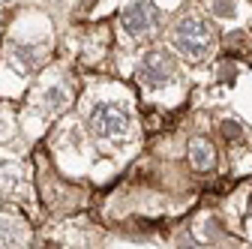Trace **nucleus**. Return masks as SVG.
Wrapping results in <instances>:
<instances>
[{
	"mask_svg": "<svg viewBox=\"0 0 252 249\" xmlns=\"http://www.w3.org/2000/svg\"><path fill=\"white\" fill-rule=\"evenodd\" d=\"M174 78V57L168 51H150L144 60H141V66H138V81L150 90L156 87H165L168 81Z\"/></svg>",
	"mask_w": 252,
	"mask_h": 249,
	"instance_id": "obj_3",
	"label": "nucleus"
},
{
	"mask_svg": "<svg viewBox=\"0 0 252 249\" xmlns=\"http://www.w3.org/2000/svg\"><path fill=\"white\" fill-rule=\"evenodd\" d=\"M249 210H252V204H249Z\"/></svg>",
	"mask_w": 252,
	"mask_h": 249,
	"instance_id": "obj_11",
	"label": "nucleus"
},
{
	"mask_svg": "<svg viewBox=\"0 0 252 249\" xmlns=\"http://www.w3.org/2000/svg\"><path fill=\"white\" fill-rule=\"evenodd\" d=\"M24 240V225L15 219H3L0 216V249H12Z\"/></svg>",
	"mask_w": 252,
	"mask_h": 249,
	"instance_id": "obj_6",
	"label": "nucleus"
},
{
	"mask_svg": "<svg viewBox=\"0 0 252 249\" xmlns=\"http://www.w3.org/2000/svg\"><path fill=\"white\" fill-rule=\"evenodd\" d=\"M174 45L189 60H204V57H210V51L216 45V36H213V30L204 18L183 15L174 27Z\"/></svg>",
	"mask_w": 252,
	"mask_h": 249,
	"instance_id": "obj_1",
	"label": "nucleus"
},
{
	"mask_svg": "<svg viewBox=\"0 0 252 249\" xmlns=\"http://www.w3.org/2000/svg\"><path fill=\"white\" fill-rule=\"evenodd\" d=\"M120 24H123L126 33L141 36V33H147V30L153 27V9L147 3H129L120 12Z\"/></svg>",
	"mask_w": 252,
	"mask_h": 249,
	"instance_id": "obj_4",
	"label": "nucleus"
},
{
	"mask_svg": "<svg viewBox=\"0 0 252 249\" xmlns=\"http://www.w3.org/2000/svg\"><path fill=\"white\" fill-rule=\"evenodd\" d=\"M210 12L219 15V18H234L237 3H234V0H210Z\"/></svg>",
	"mask_w": 252,
	"mask_h": 249,
	"instance_id": "obj_7",
	"label": "nucleus"
},
{
	"mask_svg": "<svg viewBox=\"0 0 252 249\" xmlns=\"http://www.w3.org/2000/svg\"><path fill=\"white\" fill-rule=\"evenodd\" d=\"M45 105H48V108L66 105V90H63V87H48V90H45Z\"/></svg>",
	"mask_w": 252,
	"mask_h": 249,
	"instance_id": "obj_8",
	"label": "nucleus"
},
{
	"mask_svg": "<svg viewBox=\"0 0 252 249\" xmlns=\"http://www.w3.org/2000/svg\"><path fill=\"white\" fill-rule=\"evenodd\" d=\"M222 132H225V138H240V135H243L240 123H234V120H225V123H222Z\"/></svg>",
	"mask_w": 252,
	"mask_h": 249,
	"instance_id": "obj_10",
	"label": "nucleus"
},
{
	"mask_svg": "<svg viewBox=\"0 0 252 249\" xmlns=\"http://www.w3.org/2000/svg\"><path fill=\"white\" fill-rule=\"evenodd\" d=\"M90 129L99 138H123L129 132V111L117 102H99L90 111Z\"/></svg>",
	"mask_w": 252,
	"mask_h": 249,
	"instance_id": "obj_2",
	"label": "nucleus"
},
{
	"mask_svg": "<svg viewBox=\"0 0 252 249\" xmlns=\"http://www.w3.org/2000/svg\"><path fill=\"white\" fill-rule=\"evenodd\" d=\"M189 162L198 171H210L216 162V150L207 138H189Z\"/></svg>",
	"mask_w": 252,
	"mask_h": 249,
	"instance_id": "obj_5",
	"label": "nucleus"
},
{
	"mask_svg": "<svg viewBox=\"0 0 252 249\" xmlns=\"http://www.w3.org/2000/svg\"><path fill=\"white\" fill-rule=\"evenodd\" d=\"M12 57H15V63H18V66H24V69H30V66H33V57H30V48H12Z\"/></svg>",
	"mask_w": 252,
	"mask_h": 249,
	"instance_id": "obj_9",
	"label": "nucleus"
}]
</instances>
